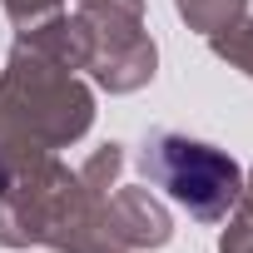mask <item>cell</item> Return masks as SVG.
Segmentation results:
<instances>
[{"mask_svg":"<svg viewBox=\"0 0 253 253\" xmlns=\"http://www.w3.org/2000/svg\"><path fill=\"white\" fill-rule=\"evenodd\" d=\"M144 174H154L174 204H184L189 213H223L238 194V169L213 154L209 144H189V139H159L144 154Z\"/></svg>","mask_w":253,"mask_h":253,"instance_id":"obj_1","label":"cell"}]
</instances>
